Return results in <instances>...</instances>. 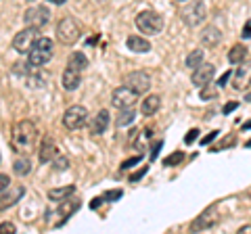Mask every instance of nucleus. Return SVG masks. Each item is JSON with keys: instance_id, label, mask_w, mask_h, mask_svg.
<instances>
[{"instance_id": "nucleus-38", "label": "nucleus", "mask_w": 251, "mask_h": 234, "mask_svg": "<svg viewBox=\"0 0 251 234\" xmlns=\"http://www.w3.org/2000/svg\"><path fill=\"white\" fill-rule=\"evenodd\" d=\"M230 75H232L230 71H226V73H224L222 77H220V80H218V88H224V86H226V84H228V80H230Z\"/></svg>"}, {"instance_id": "nucleus-33", "label": "nucleus", "mask_w": 251, "mask_h": 234, "mask_svg": "<svg viewBox=\"0 0 251 234\" xmlns=\"http://www.w3.org/2000/svg\"><path fill=\"white\" fill-rule=\"evenodd\" d=\"M197 138H199V130H191V132H188V134L184 136V142L191 144V142H195Z\"/></svg>"}, {"instance_id": "nucleus-31", "label": "nucleus", "mask_w": 251, "mask_h": 234, "mask_svg": "<svg viewBox=\"0 0 251 234\" xmlns=\"http://www.w3.org/2000/svg\"><path fill=\"white\" fill-rule=\"evenodd\" d=\"M122 197V190L120 188H115V190H111V192H107L105 197H103V201H117Z\"/></svg>"}, {"instance_id": "nucleus-14", "label": "nucleus", "mask_w": 251, "mask_h": 234, "mask_svg": "<svg viewBox=\"0 0 251 234\" xmlns=\"http://www.w3.org/2000/svg\"><path fill=\"white\" fill-rule=\"evenodd\" d=\"M107 128H109V111H107V109H103V111H99L97 115L92 117L90 132L94 136H100L103 132H107Z\"/></svg>"}, {"instance_id": "nucleus-26", "label": "nucleus", "mask_w": 251, "mask_h": 234, "mask_svg": "<svg viewBox=\"0 0 251 234\" xmlns=\"http://www.w3.org/2000/svg\"><path fill=\"white\" fill-rule=\"evenodd\" d=\"M249 71H251V65H243V63H239V69H237V82H234V88L237 90H241L243 86L247 84V75H249Z\"/></svg>"}, {"instance_id": "nucleus-35", "label": "nucleus", "mask_w": 251, "mask_h": 234, "mask_svg": "<svg viewBox=\"0 0 251 234\" xmlns=\"http://www.w3.org/2000/svg\"><path fill=\"white\" fill-rule=\"evenodd\" d=\"M9 184H11L9 176H6V174H0V192H4L6 188H9Z\"/></svg>"}, {"instance_id": "nucleus-43", "label": "nucleus", "mask_w": 251, "mask_h": 234, "mask_svg": "<svg viewBox=\"0 0 251 234\" xmlns=\"http://www.w3.org/2000/svg\"><path fill=\"white\" fill-rule=\"evenodd\" d=\"M50 2H54V4H65V0H50Z\"/></svg>"}, {"instance_id": "nucleus-34", "label": "nucleus", "mask_w": 251, "mask_h": 234, "mask_svg": "<svg viewBox=\"0 0 251 234\" xmlns=\"http://www.w3.org/2000/svg\"><path fill=\"white\" fill-rule=\"evenodd\" d=\"M136 163H140V157H132V159H128V161H124L122 163V169L126 171V169H130V167H134Z\"/></svg>"}, {"instance_id": "nucleus-18", "label": "nucleus", "mask_w": 251, "mask_h": 234, "mask_svg": "<svg viewBox=\"0 0 251 234\" xmlns=\"http://www.w3.org/2000/svg\"><path fill=\"white\" fill-rule=\"evenodd\" d=\"M126 44H128V48L132 52H149L151 50V44H149V40H145L143 36H130Z\"/></svg>"}, {"instance_id": "nucleus-44", "label": "nucleus", "mask_w": 251, "mask_h": 234, "mask_svg": "<svg viewBox=\"0 0 251 234\" xmlns=\"http://www.w3.org/2000/svg\"><path fill=\"white\" fill-rule=\"evenodd\" d=\"M245 146H247V149H251V140H247V142H245Z\"/></svg>"}, {"instance_id": "nucleus-17", "label": "nucleus", "mask_w": 251, "mask_h": 234, "mask_svg": "<svg viewBox=\"0 0 251 234\" xmlns=\"http://www.w3.org/2000/svg\"><path fill=\"white\" fill-rule=\"evenodd\" d=\"M220 40H222V32H220L218 27H205L201 34V44L205 46V48H214V46L220 44Z\"/></svg>"}, {"instance_id": "nucleus-3", "label": "nucleus", "mask_w": 251, "mask_h": 234, "mask_svg": "<svg viewBox=\"0 0 251 234\" xmlns=\"http://www.w3.org/2000/svg\"><path fill=\"white\" fill-rule=\"evenodd\" d=\"M136 27L145 36H155L163 29V17L155 11H143L136 15Z\"/></svg>"}, {"instance_id": "nucleus-11", "label": "nucleus", "mask_w": 251, "mask_h": 234, "mask_svg": "<svg viewBox=\"0 0 251 234\" xmlns=\"http://www.w3.org/2000/svg\"><path fill=\"white\" fill-rule=\"evenodd\" d=\"M220 222V215H218V209L216 207H209L205 209L197 220L193 222V230L195 232H199V230H209V228H214V226Z\"/></svg>"}, {"instance_id": "nucleus-4", "label": "nucleus", "mask_w": 251, "mask_h": 234, "mask_svg": "<svg viewBox=\"0 0 251 234\" xmlns=\"http://www.w3.org/2000/svg\"><path fill=\"white\" fill-rule=\"evenodd\" d=\"M86 121H88V111H86V107H82V105H74L63 113V126L72 132L84 128Z\"/></svg>"}, {"instance_id": "nucleus-7", "label": "nucleus", "mask_w": 251, "mask_h": 234, "mask_svg": "<svg viewBox=\"0 0 251 234\" xmlns=\"http://www.w3.org/2000/svg\"><path fill=\"white\" fill-rule=\"evenodd\" d=\"M136 98L138 94L132 88H128V86H120V88H115L113 90V94H111V105L115 109H126V107H134L136 103Z\"/></svg>"}, {"instance_id": "nucleus-45", "label": "nucleus", "mask_w": 251, "mask_h": 234, "mask_svg": "<svg viewBox=\"0 0 251 234\" xmlns=\"http://www.w3.org/2000/svg\"><path fill=\"white\" fill-rule=\"evenodd\" d=\"M178 2H186V0H178Z\"/></svg>"}, {"instance_id": "nucleus-27", "label": "nucleus", "mask_w": 251, "mask_h": 234, "mask_svg": "<svg viewBox=\"0 0 251 234\" xmlns=\"http://www.w3.org/2000/svg\"><path fill=\"white\" fill-rule=\"evenodd\" d=\"M203 57H205V54H203L201 48L188 52V57H186V67H188V69H197V67L203 63Z\"/></svg>"}, {"instance_id": "nucleus-21", "label": "nucleus", "mask_w": 251, "mask_h": 234, "mask_svg": "<svg viewBox=\"0 0 251 234\" xmlns=\"http://www.w3.org/2000/svg\"><path fill=\"white\" fill-rule=\"evenodd\" d=\"M245 57H247V46H243V44H234L232 48L228 50V61H230L232 65L243 63V61H245Z\"/></svg>"}, {"instance_id": "nucleus-24", "label": "nucleus", "mask_w": 251, "mask_h": 234, "mask_svg": "<svg viewBox=\"0 0 251 234\" xmlns=\"http://www.w3.org/2000/svg\"><path fill=\"white\" fill-rule=\"evenodd\" d=\"M13 171L17 174L19 178H25L29 171H31V161L27 157H19V159H15L13 163Z\"/></svg>"}, {"instance_id": "nucleus-39", "label": "nucleus", "mask_w": 251, "mask_h": 234, "mask_svg": "<svg viewBox=\"0 0 251 234\" xmlns=\"http://www.w3.org/2000/svg\"><path fill=\"white\" fill-rule=\"evenodd\" d=\"M237 107H239V103H228V105H224L222 111H224V115H228V113H232Z\"/></svg>"}, {"instance_id": "nucleus-13", "label": "nucleus", "mask_w": 251, "mask_h": 234, "mask_svg": "<svg viewBox=\"0 0 251 234\" xmlns=\"http://www.w3.org/2000/svg\"><path fill=\"white\" fill-rule=\"evenodd\" d=\"M61 84H63V88L65 90H77L80 88V84H82V73L80 71H75V69H65L63 71V75H61Z\"/></svg>"}, {"instance_id": "nucleus-9", "label": "nucleus", "mask_w": 251, "mask_h": 234, "mask_svg": "<svg viewBox=\"0 0 251 234\" xmlns=\"http://www.w3.org/2000/svg\"><path fill=\"white\" fill-rule=\"evenodd\" d=\"M205 17H207V0H201V2H197L193 9L182 11V21L188 27L199 25L201 21H205Z\"/></svg>"}, {"instance_id": "nucleus-12", "label": "nucleus", "mask_w": 251, "mask_h": 234, "mask_svg": "<svg viewBox=\"0 0 251 234\" xmlns=\"http://www.w3.org/2000/svg\"><path fill=\"white\" fill-rule=\"evenodd\" d=\"M216 75V67L214 65H205L201 63L197 69H193V86H197V88H203L205 84H211V80H214Z\"/></svg>"}, {"instance_id": "nucleus-42", "label": "nucleus", "mask_w": 251, "mask_h": 234, "mask_svg": "<svg viewBox=\"0 0 251 234\" xmlns=\"http://www.w3.org/2000/svg\"><path fill=\"white\" fill-rule=\"evenodd\" d=\"M243 130H251V119L247 123H243Z\"/></svg>"}, {"instance_id": "nucleus-16", "label": "nucleus", "mask_w": 251, "mask_h": 234, "mask_svg": "<svg viewBox=\"0 0 251 234\" xmlns=\"http://www.w3.org/2000/svg\"><path fill=\"white\" fill-rule=\"evenodd\" d=\"M77 209H80V199H75L74 194H72V197L63 199V201L59 203V211H57V213L63 215V222H65V220H69V215L77 211ZM63 222H61V224H63Z\"/></svg>"}, {"instance_id": "nucleus-6", "label": "nucleus", "mask_w": 251, "mask_h": 234, "mask_svg": "<svg viewBox=\"0 0 251 234\" xmlns=\"http://www.w3.org/2000/svg\"><path fill=\"white\" fill-rule=\"evenodd\" d=\"M23 21H25L27 27L40 29V27H44L46 23L50 21V11L46 9V6H34V9L25 11V15H23Z\"/></svg>"}, {"instance_id": "nucleus-41", "label": "nucleus", "mask_w": 251, "mask_h": 234, "mask_svg": "<svg viewBox=\"0 0 251 234\" xmlns=\"http://www.w3.org/2000/svg\"><path fill=\"white\" fill-rule=\"evenodd\" d=\"M239 232H241V234H251V226H241Z\"/></svg>"}, {"instance_id": "nucleus-8", "label": "nucleus", "mask_w": 251, "mask_h": 234, "mask_svg": "<svg viewBox=\"0 0 251 234\" xmlns=\"http://www.w3.org/2000/svg\"><path fill=\"white\" fill-rule=\"evenodd\" d=\"M124 82L128 88L134 90L136 94H145V92H149V88H151V77L145 71H130Z\"/></svg>"}, {"instance_id": "nucleus-36", "label": "nucleus", "mask_w": 251, "mask_h": 234, "mask_svg": "<svg viewBox=\"0 0 251 234\" xmlns=\"http://www.w3.org/2000/svg\"><path fill=\"white\" fill-rule=\"evenodd\" d=\"M241 36H243V40H249V38H251V19L245 23V27H243Z\"/></svg>"}, {"instance_id": "nucleus-10", "label": "nucleus", "mask_w": 251, "mask_h": 234, "mask_svg": "<svg viewBox=\"0 0 251 234\" xmlns=\"http://www.w3.org/2000/svg\"><path fill=\"white\" fill-rule=\"evenodd\" d=\"M36 38H38V29L36 27L21 29V32L13 38V48L17 50V52H21V54H25L31 48V44H34Z\"/></svg>"}, {"instance_id": "nucleus-19", "label": "nucleus", "mask_w": 251, "mask_h": 234, "mask_svg": "<svg viewBox=\"0 0 251 234\" xmlns=\"http://www.w3.org/2000/svg\"><path fill=\"white\" fill-rule=\"evenodd\" d=\"M67 67L69 69H75V71H84L88 67V59H86L84 52H72L69 54V61H67Z\"/></svg>"}, {"instance_id": "nucleus-29", "label": "nucleus", "mask_w": 251, "mask_h": 234, "mask_svg": "<svg viewBox=\"0 0 251 234\" xmlns=\"http://www.w3.org/2000/svg\"><path fill=\"white\" fill-rule=\"evenodd\" d=\"M201 98H203V100L216 98V88H209V84H205V86L201 88Z\"/></svg>"}, {"instance_id": "nucleus-15", "label": "nucleus", "mask_w": 251, "mask_h": 234, "mask_svg": "<svg viewBox=\"0 0 251 234\" xmlns=\"http://www.w3.org/2000/svg\"><path fill=\"white\" fill-rule=\"evenodd\" d=\"M23 194H25V188H23V186H15L9 194H2V197H0V211L17 205L19 199H23Z\"/></svg>"}, {"instance_id": "nucleus-5", "label": "nucleus", "mask_w": 251, "mask_h": 234, "mask_svg": "<svg viewBox=\"0 0 251 234\" xmlns=\"http://www.w3.org/2000/svg\"><path fill=\"white\" fill-rule=\"evenodd\" d=\"M57 38L63 44H75V40L80 38V23L74 17H65L59 21L57 25Z\"/></svg>"}, {"instance_id": "nucleus-20", "label": "nucleus", "mask_w": 251, "mask_h": 234, "mask_svg": "<svg viewBox=\"0 0 251 234\" xmlns=\"http://www.w3.org/2000/svg\"><path fill=\"white\" fill-rule=\"evenodd\" d=\"M161 107V98L157 94H151L143 100V115H155Z\"/></svg>"}, {"instance_id": "nucleus-2", "label": "nucleus", "mask_w": 251, "mask_h": 234, "mask_svg": "<svg viewBox=\"0 0 251 234\" xmlns=\"http://www.w3.org/2000/svg\"><path fill=\"white\" fill-rule=\"evenodd\" d=\"M52 54H54V42L50 38H46V36L36 38L31 48L27 50V63L31 67H42L52 59Z\"/></svg>"}, {"instance_id": "nucleus-30", "label": "nucleus", "mask_w": 251, "mask_h": 234, "mask_svg": "<svg viewBox=\"0 0 251 234\" xmlns=\"http://www.w3.org/2000/svg\"><path fill=\"white\" fill-rule=\"evenodd\" d=\"M52 163H54V169H67V165H69V159L67 157H54L52 159Z\"/></svg>"}, {"instance_id": "nucleus-25", "label": "nucleus", "mask_w": 251, "mask_h": 234, "mask_svg": "<svg viewBox=\"0 0 251 234\" xmlns=\"http://www.w3.org/2000/svg\"><path fill=\"white\" fill-rule=\"evenodd\" d=\"M120 111H122V113L117 115V119H115V123H117V126H120V128H124V126H130V123L136 119V113L132 111V107L120 109Z\"/></svg>"}, {"instance_id": "nucleus-1", "label": "nucleus", "mask_w": 251, "mask_h": 234, "mask_svg": "<svg viewBox=\"0 0 251 234\" xmlns=\"http://www.w3.org/2000/svg\"><path fill=\"white\" fill-rule=\"evenodd\" d=\"M38 142V128L34 121L21 119L13 126L11 130V146L15 153H29L34 151Z\"/></svg>"}, {"instance_id": "nucleus-37", "label": "nucleus", "mask_w": 251, "mask_h": 234, "mask_svg": "<svg viewBox=\"0 0 251 234\" xmlns=\"http://www.w3.org/2000/svg\"><path fill=\"white\" fill-rule=\"evenodd\" d=\"M147 171H149V167H143V169H138L136 174H132V176H130V182H136V180H140V178H143V176L147 174Z\"/></svg>"}, {"instance_id": "nucleus-47", "label": "nucleus", "mask_w": 251, "mask_h": 234, "mask_svg": "<svg viewBox=\"0 0 251 234\" xmlns=\"http://www.w3.org/2000/svg\"><path fill=\"white\" fill-rule=\"evenodd\" d=\"M249 82H251V80H249Z\"/></svg>"}, {"instance_id": "nucleus-46", "label": "nucleus", "mask_w": 251, "mask_h": 234, "mask_svg": "<svg viewBox=\"0 0 251 234\" xmlns=\"http://www.w3.org/2000/svg\"><path fill=\"white\" fill-rule=\"evenodd\" d=\"M27 2H34V0H27Z\"/></svg>"}, {"instance_id": "nucleus-22", "label": "nucleus", "mask_w": 251, "mask_h": 234, "mask_svg": "<svg viewBox=\"0 0 251 234\" xmlns=\"http://www.w3.org/2000/svg\"><path fill=\"white\" fill-rule=\"evenodd\" d=\"M74 192H75V186H63V188H52V190H49V199L54 201V203H61L63 199L72 197Z\"/></svg>"}, {"instance_id": "nucleus-23", "label": "nucleus", "mask_w": 251, "mask_h": 234, "mask_svg": "<svg viewBox=\"0 0 251 234\" xmlns=\"http://www.w3.org/2000/svg\"><path fill=\"white\" fill-rule=\"evenodd\" d=\"M57 153H59L57 146H54V144L50 142V140H46V142L42 144L40 155H38V157H40V161H42V163H49V161H52L54 157H57Z\"/></svg>"}, {"instance_id": "nucleus-40", "label": "nucleus", "mask_w": 251, "mask_h": 234, "mask_svg": "<svg viewBox=\"0 0 251 234\" xmlns=\"http://www.w3.org/2000/svg\"><path fill=\"white\" fill-rule=\"evenodd\" d=\"M216 136H218V132H211V134H209V136H205V138H203V140H201V144H209V142H211V140H214Z\"/></svg>"}, {"instance_id": "nucleus-32", "label": "nucleus", "mask_w": 251, "mask_h": 234, "mask_svg": "<svg viewBox=\"0 0 251 234\" xmlns=\"http://www.w3.org/2000/svg\"><path fill=\"white\" fill-rule=\"evenodd\" d=\"M15 232V226L11 222H4V224H0V234H13Z\"/></svg>"}, {"instance_id": "nucleus-28", "label": "nucleus", "mask_w": 251, "mask_h": 234, "mask_svg": "<svg viewBox=\"0 0 251 234\" xmlns=\"http://www.w3.org/2000/svg\"><path fill=\"white\" fill-rule=\"evenodd\" d=\"M182 157H184V153H172L170 155V157H166V159H163V165H168V167H172V165H176V163H180V161H182Z\"/></svg>"}]
</instances>
